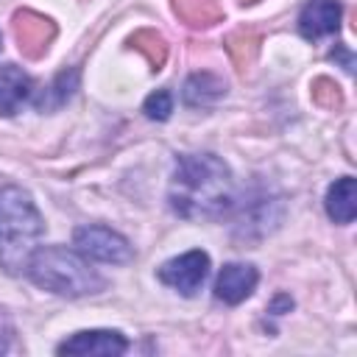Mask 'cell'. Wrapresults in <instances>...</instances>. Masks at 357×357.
Returning a JSON list of instances; mask_svg holds the SVG:
<instances>
[{
	"instance_id": "cell-8",
	"label": "cell",
	"mask_w": 357,
	"mask_h": 357,
	"mask_svg": "<svg viewBox=\"0 0 357 357\" xmlns=\"http://www.w3.org/2000/svg\"><path fill=\"white\" fill-rule=\"evenodd\" d=\"M254 287H257V271L251 265H243V262H229L218 273L215 296L226 304H240L243 298L251 296Z\"/></svg>"
},
{
	"instance_id": "cell-2",
	"label": "cell",
	"mask_w": 357,
	"mask_h": 357,
	"mask_svg": "<svg viewBox=\"0 0 357 357\" xmlns=\"http://www.w3.org/2000/svg\"><path fill=\"white\" fill-rule=\"evenodd\" d=\"M45 223L31 195L20 187L0 190V268L11 276L28 271Z\"/></svg>"
},
{
	"instance_id": "cell-9",
	"label": "cell",
	"mask_w": 357,
	"mask_h": 357,
	"mask_svg": "<svg viewBox=\"0 0 357 357\" xmlns=\"http://www.w3.org/2000/svg\"><path fill=\"white\" fill-rule=\"evenodd\" d=\"M340 14L343 11L335 0H310L298 17V31L307 39H321L326 33H337Z\"/></svg>"
},
{
	"instance_id": "cell-7",
	"label": "cell",
	"mask_w": 357,
	"mask_h": 357,
	"mask_svg": "<svg viewBox=\"0 0 357 357\" xmlns=\"http://www.w3.org/2000/svg\"><path fill=\"white\" fill-rule=\"evenodd\" d=\"M128 349L126 337L112 329L78 332L59 346V354H123Z\"/></svg>"
},
{
	"instance_id": "cell-1",
	"label": "cell",
	"mask_w": 357,
	"mask_h": 357,
	"mask_svg": "<svg viewBox=\"0 0 357 357\" xmlns=\"http://www.w3.org/2000/svg\"><path fill=\"white\" fill-rule=\"evenodd\" d=\"M234 204V181L215 153H184L170 181V206L181 218H220Z\"/></svg>"
},
{
	"instance_id": "cell-4",
	"label": "cell",
	"mask_w": 357,
	"mask_h": 357,
	"mask_svg": "<svg viewBox=\"0 0 357 357\" xmlns=\"http://www.w3.org/2000/svg\"><path fill=\"white\" fill-rule=\"evenodd\" d=\"M75 245L84 257H92L98 262H112V265H123L134 259V248L128 245V240L106 226H84L75 231Z\"/></svg>"
},
{
	"instance_id": "cell-19",
	"label": "cell",
	"mask_w": 357,
	"mask_h": 357,
	"mask_svg": "<svg viewBox=\"0 0 357 357\" xmlns=\"http://www.w3.org/2000/svg\"><path fill=\"white\" fill-rule=\"evenodd\" d=\"M240 3H243V6H248V3H257V0H240Z\"/></svg>"
},
{
	"instance_id": "cell-18",
	"label": "cell",
	"mask_w": 357,
	"mask_h": 357,
	"mask_svg": "<svg viewBox=\"0 0 357 357\" xmlns=\"http://www.w3.org/2000/svg\"><path fill=\"white\" fill-rule=\"evenodd\" d=\"M6 349H8V335L0 332V351H6Z\"/></svg>"
},
{
	"instance_id": "cell-14",
	"label": "cell",
	"mask_w": 357,
	"mask_h": 357,
	"mask_svg": "<svg viewBox=\"0 0 357 357\" xmlns=\"http://www.w3.org/2000/svg\"><path fill=\"white\" fill-rule=\"evenodd\" d=\"M226 92V84L212 73H195L184 84V100L190 106H209Z\"/></svg>"
},
{
	"instance_id": "cell-3",
	"label": "cell",
	"mask_w": 357,
	"mask_h": 357,
	"mask_svg": "<svg viewBox=\"0 0 357 357\" xmlns=\"http://www.w3.org/2000/svg\"><path fill=\"white\" fill-rule=\"evenodd\" d=\"M28 276L33 279V284L70 298L100 293L106 284L98 271H92L75 251H67L61 245L36 248L28 262Z\"/></svg>"
},
{
	"instance_id": "cell-5",
	"label": "cell",
	"mask_w": 357,
	"mask_h": 357,
	"mask_svg": "<svg viewBox=\"0 0 357 357\" xmlns=\"http://www.w3.org/2000/svg\"><path fill=\"white\" fill-rule=\"evenodd\" d=\"M11 33L25 59H42L56 39V22L36 11L22 8L11 20Z\"/></svg>"
},
{
	"instance_id": "cell-6",
	"label": "cell",
	"mask_w": 357,
	"mask_h": 357,
	"mask_svg": "<svg viewBox=\"0 0 357 357\" xmlns=\"http://www.w3.org/2000/svg\"><path fill=\"white\" fill-rule=\"evenodd\" d=\"M209 276V257L204 251H187L159 268V279L181 296H195Z\"/></svg>"
},
{
	"instance_id": "cell-17",
	"label": "cell",
	"mask_w": 357,
	"mask_h": 357,
	"mask_svg": "<svg viewBox=\"0 0 357 357\" xmlns=\"http://www.w3.org/2000/svg\"><path fill=\"white\" fill-rule=\"evenodd\" d=\"M170 112H173V98H170L167 89H156L153 95H148V100H145V114H148L151 120H167Z\"/></svg>"
},
{
	"instance_id": "cell-10",
	"label": "cell",
	"mask_w": 357,
	"mask_h": 357,
	"mask_svg": "<svg viewBox=\"0 0 357 357\" xmlns=\"http://www.w3.org/2000/svg\"><path fill=\"white\" fill-rule=\"evenodd\" d=\"M326 212L335 223H351L357 215V181L351 176L337 178L326 192Z\"/></svg>"
},
{
	"instance_id": "cell-15",
	"label": "cell",
	"mask_w": 357,
	"mask_h": 357,
	"mask_svg": "<svg viewBox=\"0 0 357 357\" xmlns=\"http://www.w3.org/2000/svg\"><path fill=\"white\" fill-rule=\"evenodd\" d=\"M128 45L145 56V61L151 64V70H162L165 67V61H167V42H165V36L159 31L142 28V31L131 33Z\"/></svg>"
},
{
	"instance_id": "cell-11",
	"label": "cell",
	"mask_w": 357,
	"mask_h": 357,
	"mask_svg": "<svg viewBox=\"0 0 357 357\" xmlns=\"http://www.w3.org/2000/svg\"><path fill=\"white\" fill-rule=\"evenodd\" d=\"M28 95H31V78L14 64L0 67V114H14Z\"/></svg>"
},
{
	"instance_id": "cell-12",
	"label": "cell",
	"mask_w": 357,
	"mask_h": 357,
	"mask_svg": "<svg viewBox=\"0 0 357 357\" xmlns=\"http://www.w3.org/2000/svg\"><path fill=\"white\" fill-rule=\"evenodd\" d=\"M181 22L192 28H209L223 20V6L218 0H170Z\"/></svg>"
},
{
	"instance_id": "cell-13",
	"label": "cell",
	"mask_w": 357,
	"mask_h": 357,
	"mask_svg": "<svg viewBox=\"0 0 357 357\" xmlns=\"http://www.w3.org/2000/svg\"><path fill=\"white\" fill-rule=\"evenodd\" d=\"M226 50H229L237 73H248L259 53V33L251 28H237L226 36Z\"/></svg>"
},
{
	"instance_id": "cell-16",
	"label": "cell",
	"mask_w": 357,
	"mask_h": 357,
	"mask_svg": "<svg viewBox=\"0 0 357 357\" xmlns=\"http://www.w3.org/2000/svg\"><path fill=\"white\" fill-rule=\"evenodd\" d=\"M310 92H312V103L321 106V109H326V112H335V109L343 106V92H340V86H337L332 78H326V75L315 78Z\"/></svg>"
}]
</instances>
